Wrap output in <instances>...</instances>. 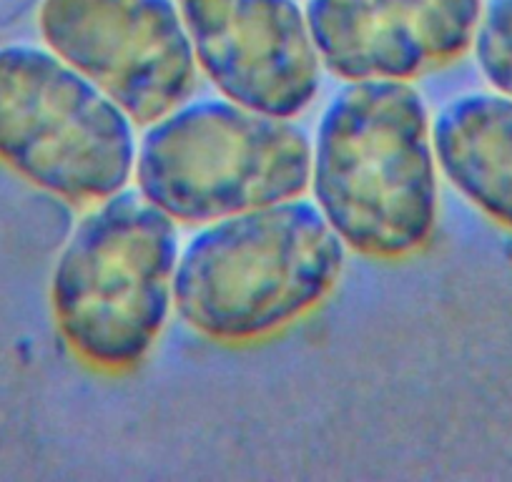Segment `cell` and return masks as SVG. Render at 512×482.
Returning <instances> with one entry per match:
<instances>
[{
    "label": "cell",
    "mask_w": 512,
    "mask_h": 482,
    "mask_svg": "<svg viewBox=\"0 0 512 482\" xmlns=\"http://www.w3.org/2000/svg\"><path fill=\"white\" fill-rule=\"evenodd\" d=\"M440 176L487 219L512 231V98L467 91L432 118Z\"/></svg>",
    "instance_id": "9"
},
{
    "label": "cell",
    "mask_w": 512,
    "mask_h": 482,
    "mask_svg": "<svg viewBox=\"0 0 512 482\" xmlns=\"http://www.w3.org/2000/svg\"><path fill=\"white\" fill-rule=\"evenodd\" d=\"M309 191L347 252L397 262L430 244L440 166L425 96L407 81H349L312 136Z\"/></svg>",
    "instance_id": "1"
},
{
    "label": "cell",
    "mask_w": 512,
    "mask_h": 482,
    "mask_svg": "<svg viewBox=\"0 0 512 482\" xmlns=\"http://www.w3.org/2000/svg\"><path fill=\"white\" fill-rule=\"evenodd\" d=\"M196 66L221 96L297 118L322 86V58L297 0H176Z\"/></svg>",
    "instance_id": "7"
},
{
    "label": "cell",
    "mask_w": 512,
    "mask_h": 482,
    "mask_svg": "<svg viewBox=\"0 0 512 482\" xmlns=\"http://www.w3.org/2000/svg\"><path fill=\"white\" fill-rule=\"evenodd\" d=\"M36 23L139 126L194 93L199 66L176 0H41Z\"/></svg>",
    "instance_id": "6"
},
{
    "label": "cell",
    "mask_w": 512,
    "mask_h": 482,
    "mask_svg": "<svg viewBox=\"0 0 512 482\" xmlns=\"http://www.w3.org/2000/svg\"><path fill=\"white\" fill-rule=\"evenodd\" d=\"M179 224L139 189L91 204L51 274L63 342L88 367L128 372L159 342L174 309Z\"/></svg>",
    "instance_id": "3"
},
{
    "label": "cell",
    "mask_w": 512,
    "mask_h": 482,
    "mask_svg": "<svg viewBox=\"0 0 512 482\" xmlns=\"http://www.w3.org/2000/svg\"><path fill=\"white\" fill-rule=\"evenodd\" d=\"M482 0H307L322 66L349 81H415L475 41Z\"/></svg>",
    "instance_id": "8"
},
{
    "label": "cell",
    "mask_w": 512,
    "mask_h": 482,
    "mask_svg": "<svg viewBox=\"0 0 512 482\" xmlns=\"http://www.w3.org/2000/svg\"><path fill=\"white\" fill-rule=\"evenodd\" d=\"M344 259L347 247L314 199L256 206L201 224L181 247L174 309L211 342H262L334 292Z\"/></svg>",
    "instance_id": "2"
},
{
    "label": "cell",
    "mask_w": 512,
    "mask_h": 482,
    "mask_svg": "<svg viewBox=\"0 0 512 482\" xmlns=\"http://www.w3.org/2000/svg\"><path fill=\"white\" fill-rule=\"evenodd\" d=\"M472 53L492 91L512 98V0H487Z\"/></svg>",
    "instance_id": "10"
},
{
    "label": "cell",
    "mask_w": 512,
    "mask_h": 482,
    "mask_svg": "<svg viewBox=\"0 0 512 482\" xmlns=\"http://www.w3.org/2000/svg\"><path fill=\"white\" fill-rule=\"evenodd\" d=\"M312 139L292 118L231 98H186L146 124L136 189L176 224L201 226L309 189Z\"/></svg>",
    "instance_id": "4"
},
{
    "label": "cell",
    "mask_w": 512,
    "mask_h": 482,
    "mask_svg": "<svg viewBox=\"0 0 512 482\" xmlns=\"http://www.w3.org/2000/svg\"><path fill=\"white\" fill-rule=\"evenodd\" d=\"M136 121L43 43L0 46V164L68 204L134 179Z\"/></svg>",
    "instance_id": "5"
}]
</instances>
